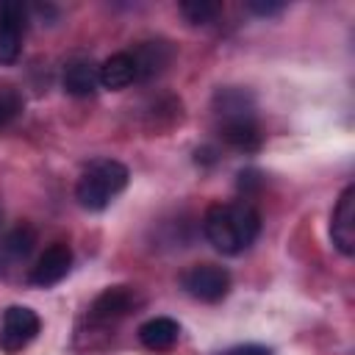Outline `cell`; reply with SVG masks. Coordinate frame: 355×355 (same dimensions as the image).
<instances>
[{"mask_svg":"<svg viewBox=\"0 0 355 355\" xmlns=\"http://www.w3.org/2000/svg\"><path fill=\"white\" fill-rule=\"evenodd\" d=\"M202 233L222 255H239L252 247L261 233V214L252 202H214L202 214Z\"/></svg>","mask_w":355,"mask_h":355,"instance_id":"6da1fadb","label":"cell"},{"mask_svg":"<svg viewBox=\"0 0 355 355\" xmlns=\"http://www.w3.org/2000/svg\"><path fill=\"white\" fill-rule=\"evenodd\" d=\"M214 116L225 144L244 153H255L263 144V133L255 119V103L250 92L236 86L219 89L214 94Z\"/></svg>","mask_w":355,"mask_h":355,"instance_id":"7a4b0ae2","label":"cell"},{"mask_svg":"<svg viewBox=\"0 0 355 355\" xmlns=\"http://www.w3.org/2000/svg\"><path fill=\"white\" fill-rule=\"evenodd\" d=\"M128 166L114 158H97L92 161L75 186V197L86 211H103L111 205V200L128 186Z\"/></svg>","mask_w":355,"mask_h":355,"instance_id":"3957f363","label":"cell"},{"mask_svg":"<svg viewBox=\"0 0 355 355\" xmlns=\"http://www.w3.org/2000/svg\"><path fill=\"white\" fill-rule=\"evenodd\" d=\"M139 302H141V297H139L136 288H130V286H108L92 300L89 311H86V319H89V324L108 327V324H116L119 319L130 316L139 308Z\"/></svg>","mask_w":355,"mask_h":355,"instance_id":"277c9868","label":"cell"},{"mask_svg":"<svg viewBox=\"0 0 355 355\" xmlns=\"http://www.w3.org/2000/svg\"><path fill=\"white\" fill-rule=\"evenodd\" d=\"M42 330V319L33 308L25 305H11L3 313V324H0V349L14 355L22 352Z\"/></svg>","mask_w":355,"mask_h":355,"instance_id":"5b68a950","label":"cell"},{"mask_svg":"<svg viewBox=\"0 0 355 355\" xmlns=\"http://www.w3.org/2000/svg\"><path fill=\"white\" fill-rule=\"evenodd\" d=\"M186 294H191L200 302H219L230 291V275L225 266L216 263H194L180 277Z\"/></svg>","mask_w":355,"mask_h":355,"instance_id":"8992f818","label":"cell"},{"mask_svg":"<svg viewBox=\"0 0 355 355\" xmlns=\"http://www.w3.org/2000/svg\"><path fill=\"white\" fill-rule=\"evenodd\" d=\"M25 6L19 0H0V64H14L22 53Z\"/></svg>","mask_w":355,"mask_h":355,"instance_id":"52a82bcc","label":"cell"},{"mask_svg":"<svg viewBox=\"0 0 355 355\" xmlns=\"http://www.w3.org/2000/svg\"><path fill=\"white\" fill-rule=\"evenodd\" d=\"M330 239L341 255H355V186H347L330 214Z\"/></svg>","mask_w":355,"mask_h":355,"instance_id":"ba28073f","label":"cell"},{"mask_svg":"<svg viewBox=\"0 0 355 355\" xmlns=\"http://www.w3.org/2000/svg\"><path fill=\"white\" fill-rule=\"evenodd\" d=\"M69 266H72V250H69L67 244L55 241V244H50V247L36 258V263L31 266L28 280H31L33 286H39V288H47V286L61 283V280L67 277Z\"/></svg>","mask_w":355,"mask_h":355,"instance_id":"9c48e42d","label":"cell"},{"mask_svg":"<svg viewBox=\"0 0 355 355\" xmlns=\"http://www.w3.org/2000/svg\"><path fill=\"white\" fill-rule=\"evenodd\" d=\"M136 67V80H150L155 75H161L172 58H175V47L166 39H150V42H139L133 50H128Z\"/></svg>","mask_w":355,"mask_h":355,"instance_id":"30bf717a","label":"cell"},{"mask_svg":"<svg viewBox=\"0 0 355 355\" xmlns=\"http://www.w3.org/2000/svg\"><path fill=\"white\" fill-rule=\"evenodd\" d=\"M180 338V324L169 316H153L139 327V341L150 352H169Z\"/></svg>","mask_w":355,"mask_h":355,"instance_id":"8fae6325","label":"cell"},{"mask_svg":"<svg viewBox=\"0 0 355 355\" xmlns=\"http://www.w3.org/2000/svg\"><path fill=\"white\" fill-rule=\"evenodd\" d=\"M61 86L67 94L72 97H89L97 92L100 86V75H97V67L86 58H78V61H69L64 67V75H61Z\"/></svg>","mask_w":355,"mask_h":355,"instance_id":"7c38bea8","label":"cell"},{"mask_svg":"<svg viewBox=\"0 0 355 355\" xmlns=\"http://www.w3.org/2000/svg\"><path fill=\"white\" fill-rule=\"evenodd\" d=\"M33 247H36V230L22 222V225L11 227L0 239V261L6 266H17V263L28 261V255L33 252Z\"/></svg>","mask_w":355,"mask_h":355,"instance_id":"4fadbf2b","label":"cell"},{"mask_svg":"<svg viewBox=\"0 0 355 355\" xmlns=\"http://www.w3.org/2000/svg\"><path fill=\"white\" fill-rule=\"evenodd\" d=\"M97 75H100V86L103 89H111V92L128 89L136 80V67H133L130 53H114V55H108L97 67Z\"/></svg>","mask_w":355,"mask_h":355,"instance_id":"5bb4252c","label":"cell"},{"mask_svg":"<svg viewBox=\"0 0 355 355\" xmlns=\"http://www.w3.org/2000/svg\"><path fill=\"white\" fill-rule=\"evenodd\" d=\"M219 11H222V3H216V0H186V3H180V14L191 25H208L219 17Z\"/></svg>","mask_w":355,"mask_h":355,"instance_id":"9a60e30c","label":"cell"},{"mask_svg":"<svg viewBox=\"0 0 355 355\" xmlns=\"http://www.w3.org/2000/svg\"><path fill=\"white\" fill-rule=\"evenodd\" d=\"M22 94L11 83H0V128L11 125L22 114Z\"/></svg>","mask_w":355,"mask_h":355,"instance_id":"2e32d148","label":"cell"},{"mask_svg":"<svg viewBox=\"0 0 355 355\" xmlns=\"http://www.w3.org/2000/svg\"><path fill=\"white\" fill-rule=\"evenodd\" d=\"M247 8L258 17H272V14H280L286 8V3H280V0H247Z\"/></svg>","mask_w":355,"mask_h":355,"instance_id":"e0dca14e","label":"cell"},{"mask_svg":"<svg viewBox=\"0 0 355 355\" xmlns=\"http://www.w3.org/2000/svg\"><path fill=\"white\" fill-rule=\"evenodd\" d=\"M261 186H263V178H261L258 169H244V172H239V189L244 191V197L252 194V191H258Z\"/></svg>","mask_w":355,"mask_h":355,"instance_id":"ac0fdd59","label":"cell"},{"mask_svg":"<svg viewBox=\"0 0 355 355\" xmlns=\"http://www.w3.org/2000/svg\"><path fill=\"white\" fill-rule=\"evenodd\" d=\"M227 355H272L266 347H258V344H247V347H239V349H233V352H227Z\"/></svg>","mask_w":355,"mask_h":355,"instance_id":"d6986e66","label":"cell"},{"mask_svg":"<svg viewBox=\"0 0 355 355\" xmlns=\"http://www.w3.org/2000/svg\"><path fill=\"white\" fill-rule=\"evenodd\" d=\"M0 222H3V211H0Z\"/></svg>","mask_w":355,"mask_h":355,"instance_id":"ffe728a7","label":"cell"}]
</instances>
